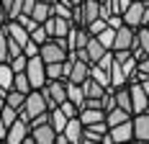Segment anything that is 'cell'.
Wrapping results in <instances>:
<instances>
[{
  "label": "cell",
  "instance_id": "6da1fadb",
  "mask_svg": "<svg viewBox=\"0 0 149 144\" xmlns=\"http://www.w3.org/2000/svg\"><path fill=\"white\" fill-rule=\"evenodd\" d=\"M44 111H49V103H46L44 93H41V87H39V90H31L29 95H26V106L18 111V116L31 121V118H36V116L44 113Z\"/></svg>",
  "mask_w": 149,
  "mask_h": 144
},
{
  "label": "cell",
  "instance_id": "7a4b0ae2",
  "mask_svg": "<svg viewBox=\"0 0 149 144\" xmlns=\"http://www.w3.org/2000/svg\"><path fill=\"white\" fill-rule=\"evenodd\" d=\"M26 75H29V80H31V85H33V90H39V87H44L46 82H49V75H46V62L41 59V54L29 59Z\"/></svg>",
  "mask_w": 149,
  "mask_h": 144
},
{
  "label": "cell",
  "instance_id": "3957f363",
  "mask_svg": "<svg viewBox=\"0 0 149 144\" xmlns=\"http://www.w3.org/2000/svg\"><path fill=\"white\" fill-rule=\"evenodd\" d=\"M29 136H31V121L18 116L13 124L8 126V136H5V142H10V144H26Z\"/></svg>",
  "mask_w": 149,
  "mask_h": 144
},
{
  "label": "cell",
  "instance_id": "277c9868",
  "mask_svg": "<svg viewBox=\"0 0 149 144\" xmlns=\"http://www.w3.org/2000/svg\"><path fill=\"white\" fill-rule=\"evenodd\" d=\"M67 57H70V49L57 39H49V41L41 44V59L44 62H64Z\"/></svg>",
  "mask_w": 149,
  "mask_h": 144
},
{
  "label": "cell",
  "instance_id": "5b68a950",
  "mask_svg": "<svg viewBox=\"0 0 149 144\" xmlns=\"http://www.w3.org/2000/svg\"><path fill=\"white\" fill-rule=\"evenodd\" d=\"M57 134H59V131L52 126V121H44V124H31L33 144H54V142H57Z\"/></svg>",
  "mask_w": 149,
  "mask_h": 144
},
{
  "label": "cell",
  "instance_id": "8992f818",
  "mask_svg": "<svg viewBox=\"0 0 149 144\" xmlns=\"http://www.w3.org/2000/svg\"><path fill=\"white\" fill-rule=\"evenodd\" d=\"M44 26L46 31H49V36L52 39H59V36H67L70 31H72V21L70 18H62V15H52V18H46L44 21Z\"/></svg>",
  "mask_w": 149,
  "mask_h": 144
},
{
  "label": "cell",
  "instance_id": "52a82bcc",
  "mask_svg": "<svg viewBox=\"0 0 149 144\" xmlns=\"http://www.w3.org/2000/svg\"><path fill=\"white\" fill-rule=\"evenodd\" d=\"M129 90H131L134 113H144V111H149V93L144 90V85H141V82H129Z\"/></svg>",
  "mask_w": 149,
  "mask_h": 144
},
{
  "label": "cell",
  "instance_id": "ba28073f",
  "mask_svg": "<svg viewBox=\"0 0 149 144\" xmlns=\"http://www.w3.org/2000/svg\"><path fill=\"white\" fill-rule=\"evenodd\" d=\"M144 10H147V3H144V0H134V3L126 8V13H123V21H126L129 26L139 29V26H144Z\"/></svg>",
  "mask_w": 149,
  "mask_h": 144
},
{
  "label": "cell",
  "instance_id": "9c48e42d",
  "mask_svg": "<svg viewBox=\"0 0 149 144\" xmlns=\"http://www.w3.org/2000/svg\"><path fill=\"white\" fill-rule=\"evenodd\" d=\"M131 52H134L136 59L149 57V26H139L136 29V39L131 44Z\"/></svg>",
  "mask_w": 149,
  "mask_h": 144
},
{
  "label": "cell",
  "instance_id": "30bf717a",
  "mask_svg": "<svg viewBox=\"0 0 149 144\" xmlns=\"http://www.w3.org/2000/svg\"><path fill=\"white\" fill-rule=\"evenodd\" d=\"M59 134H64V139H67V144H82V134H85V124L80 121V116H74V118H70V121H67V126H64V131H59Z\"/></svg>",
  "mask_w": 149,
  "mask_h": 144
},
{
  "label": "cell",
  "instance_id": "8fae6325",
  "mask_svg": "<svg viewBox=\"0 0 149 144\" xmlns=\"http://www.w3.org/2000/svg\"><path fill=\"white\" fill-rule=\"evenodd\" d=\"M111 139L113 142H134V116L129 121H121L116 126H111Z\"/></svg>",
  "mask_w": 149,
  "mask_h": 144
},
{
  "label": "cell",
  "instance_id": "7c38bea8",
  "mask_svg": "<svg viewBox=\"0 0 149 144\" xmlns=\"http://www.w3.org/2000/svg\"><path fill=\"white\" fill-rule=\"evenodd\" d=\"M90 34L85 26H72V31L67 34V39H70V52H77V49H85L90 41Z\"/></svg>",
  "mask_w": 149,
  "mask_h": 144
},
{
  "label": "cell",
  "instance_id": "4fadbf2b",
  "mask_svg": "<svg viewBox=\"0 0 149 144\" xmlns=\"http://www.w3.org/2000/svg\"><path fill=\"white\" fill-rule=\"evenodd\" d=\"M134 142H149V111L134 113Z\"/></svg>",
  "mask_w": 149,
  "mask_h": 144
},
{
  "label": "cell",
  "instance_id": "5bb4252c",
  "mask_svg": "<svg viewBox=\"0 0 149 144\" xmlns=\"http://www.w3.org/2000/svg\"><path fill=\"white\" fill-rule=\"evenodd\" d=\"M72 57H74V52H72ZM90 64H93V62H85V59H77V57H74V62H72V72H70V77H67V80L85 82V80L90 77Z\"/></svg>",
  "mask_w": 149,
  "mask_h": 144
},
{
  "label": "cell",
  "instance_id": "9a60e30c",
  "mask_svg": "<svg viewBox=\"0 0 149 144\" xmlns=\"http://www.w3.org/2000/svg\"><path fill=\"white\" fill-rule=\"evenodd\" d=\"M85 49H88L90 62H98V59H103L108 52H113V49H108V46H105L98 36H90V41H88V46H85Z\"/></svg>",
  "mask_w": 149,
  "mask_h": 144
},
{
  "label": "cell",
  "instance_id": "2e32d148",
  "mask_svg": "<svg viewBox=\"0 0 149 144\" xmlns=\"http://www.w3.org/2000/svg\"><path fill=\"white\" fill-rule=\"evenodd\" d=\"M95 18H100V0H82V26L88 29Z\"/></svg>",
  "mask_w": 149,
  "mask_h": 144
},
{
  "label": "cell",
  "instance_id": "e0dca14e",
  "mask_svg": "<svg viewBox=\"0 0 149 144\" xmlns=\"http://www.w3.org/2000/svg\"><path fill=\"white\" fill-rule=\"evenodd\" d=\"M67 98H70V101H74L77 106H80V111H82V106H85V101H88V95H85V87H82V82L67 80Z\"/></svg>",
  "mask_w": 149,
  "mask_h": 144
},
{
  "label": "cell",
  "instance_id": "ac0fdd59",
  "mask_svg": "<svg viewBox=\"0 0 149 144\" xmlns=\"http://www.w3.org/2000/svg\"><path fill=\"white\" fill-rule=\"evenodd\" d=\"M80 121L85 124V126H93V124H98V121H105V111L103 108H82L80 111Z\"/></svg>",
  "mask_w": 149,
  "mask_h": 144
},
{
  "label": "cell",
  "instance_id": "d6986e66",
  "mask_svg": "<svg viewBox=\"0 0 149 144\" xmlns=\"http://www.w3.org/2000/svg\"><path fill=\"white\" fill-rule=\"evenodd\" d=\"M111 85H113V87H123V85H129V77H126V72H123V64H121L118 59H113V64H111Z\"/></svg>",
  "mask_w": 149,
  "mask_h": 144
},
{
  "label": "cell",
  "instance_id": "ffe728a7",
  "mask_svg": "<svg viewBox=\"0 0 149 144\" xmlns=\"http://www.w3.org/2000/svg\"><path fill=\"white\" fill-rule=\"evenodd\" d=\"M82 87H85V95H88V98H103L105 93H108V87L100 85L95 77H88V80L82 82Z\"/></svg>",
  "mask_w": 149,
  "mask_h": 144
},
{
  "label": "cell",
  "instance_id": "44dd1931",
  "mask_svg": "<svg viewBox=\"0 0 149 144\" xmlns=\"http://www.w3.org/2000/svg\"><path fill=\"white\" fill-rule=\"evenodd\" d=\"M131 116H134L131 111H126V108L116 106V108H111V111L105 113V121H108V126H116V124H121V121H129Z\"/></svg>",
  "mask_w": 149,
  "mask_h": 144
},
{
  "label": "cell",
  "instance_id": "7402d4cb",
  "mask_svg": "<svg viewBox=\"0 0 149 144\" xmlns=\"http://www.w3.org/2000/svg\"><path fill=\"white\" fill-rule=\"evenodd\" d=\"M13 80H15V70L10 62H0V85L5 87V90H10L13 87Z\"/></svg>",
  "mask_w": 149,
  "mask_h": 144
},
{
  "label": "cell",
  "instance_id": "603a6c76",
  "mask_svg": "<svg viewBox=\"0 0 149 144\" xmlns=\"http://www.w3.org/2000/svg\"><path fill=\"white\" fill-rule=\"evenodd\" d=\"M49 121H52V126H54L57 131H64L67 121H70V116L62 111V106H57V108H52V111H49Z\"/></svg>",
  "mask_w": 149,
  "mask_h": 144
},
{
  "label": "cell",
  "instance_id": "cb8c5ba5",
  "mask_svg": "<svg viewBox=\"0 0 149 144\" xmlns=\"http://www.w3.org/2000/svg\"><path fill=\"white\" fill-rule=\"evenodd\" d=\"M116 103H118L121 108H126V111L134 113V103H131V90H129V85L116 87Z\"/></svg>",
  "mask_w": 149,
  "mask_h": 144
},
{
  "label": "cell",
  "instance_id": "d4e9b609",
  "mask_svg": "<svg viewBox=\"0 0 149 144\" xmlns=\"http://www.w3.org/2000/svg\"><path fill=\"white\" fill-rule=\"evenodd\" d=\"M26 95H29V93H21V90L10 87V90H8V95H5V103H8V106H13L15 111H21V108L26 106Z\"/></svg>",
  "mask_w": 149,
  "mask_h": 144
},
{
  "label": "cell",
  "instance_id": "484cf974",
  "mask_svg": "<svg viewBox=\"0 0 149 144\" xmlns=\"http://www.w3.org/2000/svg\"><path fill=\"white\" fill-rule=\"evenodd\" d=\"M31 15H33L39 23H44L46 18H52V3H41V0H36V5H33Z\"/></svg>",
  "mask_w": 149,
  "mask_h": 144
},
{
  "label": "cell",
  "instance_id": "4316f807",
  "mask_svg": "<svg viewBox=\"0 0 149 144\" xmlns=\"http://www.w3.org/2000/svg\"><path fill=\"white\" fill-rule=\"evenodd\" d=\"M0 62H10V46H8V31H5V23L0 26Z\"/></svg>",
  "mask_w": 149,
  "mask_h": 144
},
{
  "label": "cell",
  "instance_id": "83f0119b",
  "mask_svg": "<svg viewBox=\"0 0 149 144\" xmlns=\"http://www.w3.org/2000/svg\"><path fill=\"white\" fill-rule=\"evenodd\" d=\"M49 80H64V62H46Z\"/></svg>",
  "mask_w": 149,
  "mask_h": 144
},
{
  "label": "cell",
  "instance_id": "f1b7e54d",
  "mask_svg": "<svg viewBox=\"0 0 149 144\" xmlns=\"http://www.w3.org/2000/svg\"><path fill=\"white\" fill-rule=\"evenodd\" d=\"M13 87H15V90H21V93H31V90H33V85H31V80H29L26 72H15Z\"/></svg>",
  "mask_w": 149,
  "mask_h": 144
},
{
  "label": "cell",
  "instance_id": "f546056e",
  "mask_svg": "<svg viewBox=\"0 0 149 144\" xmlns=\"http://www.w3.org/2000/svg\"><path fill=\"white\" fill-rule=\"evenodd\" d=\"M0 118H3V124H5V126H10L15 118H18V111H15L13 106H8V103H5V106H3V111H0Z\"/></svg>",
  "mask_w": 149,
  "mask_h": 144
},
{
  "label": "cell",
  "instance_id": "4dcf8cb0",
  "mask_svg": "<svg viewBox=\"0 0 149 144\" xmlns=\"http://www.w3.org/2000/svg\"><path fill=\"white\" fill-rule=\"evenodd\" d=\"M31 39H33L36 44H44V41H49L52 36H49V31H46V26H44V23H39L36 29L31 31Z\"/></svg>",
  "mask_w": 149,
  "mask_h": 144
},
{
  "label": "cell",
  "instance_id": "1f68e13d",
  "mask_svg": "<svg viewBox=\"0 0 149 144\" xmlns=\"http://www.w3.org/2000/svg\"><path fill=\"white\" fill-rule=\"evenodd\" d=\"M98 39H100L108 49H113V44H116V29H111V26H108V29H103L100 34H98Z\"/></svg>",
  "mask_w": 149,
  "mask_h": 144
},
{
  "label": "cell",
  "instance_id": "d6a6232c",
  "mask_svg": "<svg viewBox=\"0 0 149 144\" xmlns=\"http://www.w3.org/2000/svg\"><path fill=\"white\" fill-rule=\"evenodd\" d=\"M29 59H31V57H26V54H18V57L10 59V64H13L15 72H26V67H29Z\"/></svg>",
  "mask_w": 149,
  "mask_h": 144
},
{
  "label": "cell",
  "instance_id": "836d02e7",
  "mask_svg": "<svg viewBox=\"0 0 149 144\" xmlns=\"http://www.w3.org/2000/svg\"><path fill=\"white\" fill-rule=\"evenodd\" d=\"M103 29H108V21H105V18H95L93 23H88V31L93 34V36H98Z\"/></svg>",
  "mask_w": 149,
  "mask_h": 144
},
{
  "label": "cell",
  "instance_id": "e575fe53",
  "mask_svg": "<svg viewBox=\"0 0 149 144\" xmlns=\"http://www.w3.org/2000/svg\"><path fill=\"white\" fill-rule=\"evenodd\" d=\"M23 54H26V57H39V54H41V44H36L31 39V41L23 46Z\"/></svg>",
  "mask_w": 149,
  "mask_h": 144
},
{
  "label": "cell",
  "instance_id": "d590c367",
  "mask_svg": "<svg viewBox=\"0 0 149 144\" xmlns=\"http://www.w3.org/2000/svg\"><path fill=\"white\" fill-rule=\"evenodd\" d=\"M139 72H144V75H149V57L139 59Z\"/></svg>",
  "mask_w": 149,
  "mask_h": 144
},
{
  "label": "cell",
  "instance_id": "8d00e7d4",
  "mask_svg": "<svg viewBox=\"0 0 149 144\" xmlns=\"http://www.w3.org/2000/svg\"><path fill=\"white\" fill-rule=\"evenodd\" d=\"M70 3H72V5H77V3H82V0H70Z\"/></svg>",
  "mask_w": 149,
  "mask_h": 144
},
{
  "label": "cell",
  "instance_id": "74e56055",
  "mask_svg": "<svg viewBox=\"0 0 149 144\" xmlns=\"http://www.w3.org/2000/svg\"><path fill=\"white\" fill-rule=\"evenodd\" d=\"M3 106H5V101H0V111H3Z\"/></svg>",
  "mask_w": 149,
  "mask_h": 144
},
{
  "label": "cell",
  "instance_id": "f35d334b",
  "mask_svg": "<svg viewBox=\"0 0 149 144\" xmlns=\"http://www.w3.org/2000/svg\"><path fill=\"white\" fill-rule=\"evenodd\" d=\"M3 23H5V18H0V26H3Z\"/></svg>",
  "mask_w": 149,
  "mask_h": 144
},
{
  "label": "cell",
  "instance_id": "ab89813d",
  "mask_svg": "<svg viewBox=\"0 0 149 144\" xmlns=\"http://www.w3.org/2000/svg\"><path fill=\"white\" fill-rule=\"evenodd\" d=\"M147 26H149V23H147Z\"/></svg>",
  "mask_w": 149,
  "mask_h": 144
}]
</instances>
